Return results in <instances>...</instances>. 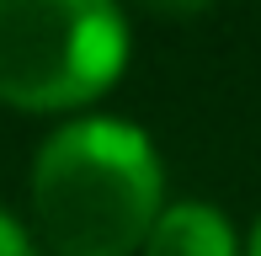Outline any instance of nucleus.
<instances>
[{
    "instance_id": "f257e3e1",
    "label": "nucleus",
    "mask_w": 261,
    "mask_h": 256,
    "mask_svg": "<svg viewBox=\"0 0 261 256\" xmlns=\"http://www.w3.org/2000/svg\"><path fill=\"white\" fill-rule=\"evenodd\" d=\"M27 208L54 256H139L165 208L160 144L134 118L75 112L43 134Z\"/></svg>"
},
{
    "instance_id": "f03ea898",
    "label": "nucleus",
    "mask_w": 261,
    "mask_h": 256,
    "mask_svg": "<svg viewBox=\"0 0 261 256\" xmlns=\"http://www.w3.org/2000/svg\"><path fill=\"white\" fill-rule=\"evenodd\" d=\"M134 59L123 0H0V101L38 118L91 112Z\"/></svg>"
},
{
    "instance_id": "7ed1b4c3",
    "label": "nucleus",
    "mask_w": 261,
    "mask_h": 256,
    "mask_svg": "<svg viewBox=\"0 0 261 256\" xmlns=\"http://www.w3.org/2000/svg\"><path fill=\"white\" fill-rule=\"evenodd\" d=\"M139 256H245V235L229 224V214L219 203L176 197L160 208Z\"/></svg>"
},
{
    "instance_id": "20e7f679",
    "label": "nucleus",
    "mask_w": 261,
    "mask_h": 256,
    "mask_svg": "<svg viewBox=\"0 0 261 256\" xmlns=\"http://www.w3.org/2000/svg\"><path fill=\"white\" fill-rule=\"evenodd\" d=\"M0 256H38V235L27 219H16L11 208H0Z\"/></svg>"
},
{
    "instance_id": "39448f33",
    "label": "nucleus",
    "mask_w": 261,
    "mask_h": 256,
    "mask_svg": "<svg viewBox=\"0 0 261 256\" xmlns=\"http://www.w3.org/2000/svg\"><path fill=\"white\" fill-rule=\"evenodd\" d=\"M149 16H203L213 0H139Z\"/></svg>"
},
{
    "instance_id": "423d86ee",
    "label": "nucleus",
    "mask_w": 261,
    "mask_h": 256,
    "mask_svg": "<svg viewBox=\"0 0 261 256\" xmlns=\"http://www.w3.org/2000/svg\"><path fill=\"white\" fill-rule=\"evenodd\" d=\"M245 256H261V214L251 219V229H245Z\"/></svg>"
}]
</instances>
